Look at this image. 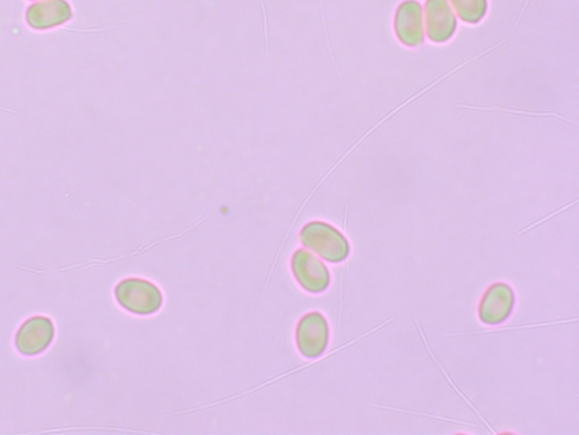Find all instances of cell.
<instances>
[{
  "label": "cell",
  "instance_id": "obj_1",
  "mask_svg": "<svg viewBox=\"0 0 579 435\" xmlns=\"http://www.w3.org/2000/svg\"><path fill=\"white\" fill-rule=\"evenodd\" d=\"M301 242L307 249L331 263H340L349 257L350 245L339 230L325 223H310L302 229Z\"/></svg>",
  "mask_w": 579,
  "mask_h": 435
},
{
  "label": "cell",
  "instance_id": "obj_2",
  "mask_svg": "<svg viewBox=\"0 0 579 435\" xmlns=\"http://www.w3.org/2000/svg\"><path fill=\"white\" fill-rule=\"evenodd\" d=\"M116 297L125 310L141 315L157 312L162 305V294L150 281L126 279L116 288Z\"/></svg>",
  "mask_w": 579,
  "mask_h": 435
},
{
  "label": "cell",
  "instance_id": "obj_3",
  "mask_svg": "<svg viewBox=\"0 0 579 435\" xmlns=\"http://www.w3.org/2000/svg\"><path fill=\"white\" fill-rule=\"evenodd\" d=\"M74 13L67 0H39L25 11V22L36 31L53 30L73 19Z\"/></svg>",
  "mask_w": 579,
  "mask_h": 435
},
{
  "label": "cell",
  "instance_id": "obj_4",
  "mask_svg": "<svg viewBox=\"0 0 579 435\" xmlns=\"http://www.w3.org/2000/svg\"><path fill=\"white\" fill-rule=\"evenodd\" d=\"M55 327L46 317H33L25 321L15 338L17 351L24 356H36L45 352L53 343Z\"/></svg>",
  "mask_w": 579,
  "mask_h": 435
},
{
  "label": "cell",
  "instance_id": "obj_5",
  "mask_svg": "<svg viewBox=\"0 0 579 435\" xmlns=\"http://www.w3.org/2000/svg\"><path fill=\"white\" fill-rule=\"evenodd\" d=\"M292 270L298 283L310 293H322L330 285V272L325 264L306 250L293 255Z\"/></svg>",
  "mask_w": 579,
  "mask_h": 435
},
{
  "label": "cell",
  "instance_id": "obj_6",
  "mask_svg": "<svg viewBox=\"0 0 579 435\" xmlns=\"http://www.w3.org/2000/svg\"><path fill=\"white\" fill-rule=\"evenodd\" d=\"M515 294L512 287L498 283L492 285L480 303L479 315L488 326H498L507 320L514 310Z\"/></svg>",
  "mask_w": 579,
  "mask_h": 435
},
{
  "label": "cell",
  "instance_id": "obj_7",
  "mask_svg": "<svg viewBox=\"0 0 579 435\" xmlns=\"http://www.w3.org/2000/svg\"><path fill=\"white\" fill-rule=\"evenodd\" d=\"M328 324L322 314L310 313L297 328V344L301 354L309 358L322 355L328 344Z\"/></svg>",
  "mask_w": 579,
  "mask_h": 435
},
{
  "label": "cell",
  "instance_id": "obj_8",
  "mask_svg": "<svg viewBox=\"0 0 579 435\" xmlns=\"http://www.w3.org/2000/svg\"><path fill=\"white\" fill-rule=\"evenodd\" d=\"M395 32L405 46L419 47L425 40L423 11L417 0H405L395 15Z\"/></svg>",
  "mask_w": 579,
  "mask_h": 435
},
{
  "label": "cell",
  "instance_id": "obj_9",
  "mask_svg": "<svg viewBox=\"0 0 579 435\" xmlns=\"http://www.w3.org/2000/svg\"><path fill=\"white\" fill-rule=\"evenodd\" d=\"M427 33L431 41L442 44L453 37L456 17L447 0H427Z\"/></svg>",
  "mask_w": 579,
  "mask_h": 435
},
{
  "label": "cell",
  "instance_id": "obj_10",
  "mask_svg": "<svg viewBox=\"0 0 579 435\" xmlns=\"http://www.w3.org/2000/svg\"><path fill=\"white\" fill-rule=\"evenodd\" d=\"M456 13L464 22L478 23L488 10L487 0H451Z\"/></svg>",
  "mask_w": 579,
  "mask_h": 435
},
{
  "label": "cell",
  "instance_id": "obj_11",
  "mask_svg": "<svg viewBox=\"0 0 579 435\" xmlns=\"http://www.w3.org/2000/svg\"><path fill=\"white\" fill-rule=\"evenodd\" d=\"M29 2H39V0H29Z\"/></svg>",
  "mask_w": 579,
  "mask_h": 435
}]
</instances>
